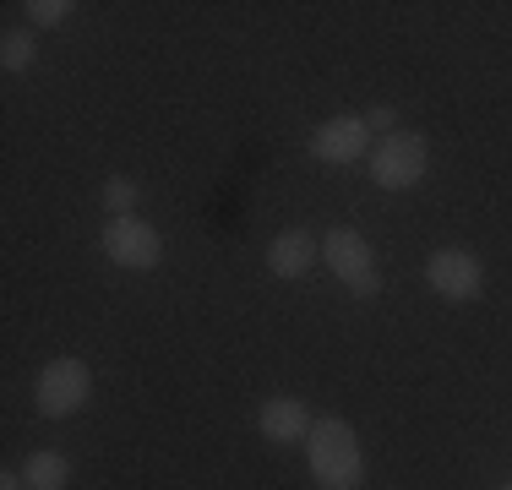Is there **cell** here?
Wrapping results in <instances>:
<instances>
[{"label":"cell","instance_id":"obj_1","mask_svg":"<svg viewBox=\"0 0 512 490\" xmlns=\"http://www.w3.org/2000/svg\"><path fill=\"white\" fill-rule=\"evenodd\" d=\"M306 458L322 490H360L365 458H360V436L349 431V420H338V414L316 420L306 436Z\"/></svg>","mask_w":512,"mask_h":490},{"label":"cell","instance_id":"obj_2","mask_svg":"<svg viewBox=\"0 0 512 490\" xmlns=\"http://www.w3.org/2000/svg\"><path fill=\"white\" fill-rule=\"evenodd\" d=\"M425 169H431V142H425L420 131H393V137H382L371 147V180L382 191L420 186Z\"/></svg>","mask_w":512,"mask_h":490},{"label":"cell","instance_id":"obj_3","mask_svg":"<svg viewBox=\"0 0 512 490\" xmlns=\"http://www.w3.org/2000/svg\"><path fill=\"white\" fill-rule=\"evenodd\" d=\"M88 398H93V371H88V360H77V354H60V360L44 365L39 392H33V409H39L44 420H66V414H77Z\"/></svg>","mask_w":512,"mask_h":490},{"label":"cell","instance_id":"obj_4","mask_svg":"<svg viewBox=\"0 0 512 490\" xmlns=\"http://www.w3.org/2000/svg\"><path fill=\"white\" fill-rule=\"evenodd\" d=\"M327 267L338 273V284H344L349 294H360V300H371L376 289H382V273H376V251L371 240L360 235V229H333L322 245Z\"/></svg>","mask_w":512,"mask_h":490},{"label":"cell","instance_id":"obj_5","mask_svg":"<svg viewBox=\"0 0 512 490\" xmlns=\"http://www.w3.org/2000/svg\"><path fill=\"white\" fill-rule=\"evenodd\" d=\"M104 256L120 273H148V267L164 262V240H158L153 224H142L137 213H126V218H109L104 224Z\"/></svg>","mask_w":512,"mask_h":490},{"label":"cell","instance_id":"obj_6","mask_svg":"<svg viewBox=\"0 0 512 490\" xmlns=\"http://www.w3.org/2000/svg\"><path fill=\"white\" fill-rule=\"evenodd\" d=\"M425 284L442 294V300H480L485 267H480V256H474V251L447 245V251H431V262H425Z\"/></svg>","mask_w":512,"mask_h":490},{"label":"cell","instance_id":"obj_7","mask_svg":"<svg viewBox=\"0 0 512 490\" xmlns=\"http://www.w3.org/2000/svg\"><path fill=\"white\" fill-rule=\"evenodd\" d=\"M376 147V137L365 131L360 115H333L322 120V126L311 131V153L322 158V164H355V158H365Z\"/></svg>","mask_w":512,"mask_h":490},{"label":"cell","instance_id":"obj_8","mask_svg":"<svg viewBox=\"0 0 512 490\" xmlns=\"http://www.w3.org/2000/svg\"><path fill=\"white\" fill-rule=\"evenodd\" d=\"M311 409L300 398H289V392H278V398H267L262 409H256V431L267 441H284V447H295V441L311 436Z\"/></svg>","mask_w":512,"mask_h":490},{"label":"cell","instance_id":"obj_9","mask_svg":"<svg viewBox=\"0 0 512 490\" xmlns=\"http://www.w3.org/2000/svg\"><path fill=\"white\" fill-rule=\"evenodd\" d=\"M316 262V240L306 229H284L273 245H267V273L273 278H306Z\"/></svg>","mask_w":512,"mask_h":490},{"label":"cell","instance_id":"obj_10","mask_svg":"<svg viewBox=\"0 0 512 490\" xmlns=\"http://www.w3.org/2000/svg\"><path fill=\"white\" fill-rule=\"evenodd\" d=\"M22 480H28V490H66L71 485V458L66 452H33V458L22 463Z\"/></svg>","mask_w":512,"mask_h":490},{"label":"cell","instance_id":"obj_11","mask_svg":"<svg viewBox=\"0 0 512 490\" xmlns=\"http://www.w3.org/2000/svg\"><path fill=\"white\" fill-rule=\"evenodd\" d=\"M33 60H39L33 33H6V39H0V66H6V71H28Z\"/></svg>","mask_w":512,"mask_h":490},{"label":"cell","instance_id":"obj_12","mask_svg":"<svg viewBox=\"0 0 512 490\" xmlns=\"http://www.w3.org/2000/svg\"><path fill=\"white\" fill-rule=\"evenodd\" d=\"M104 207H109V218H126L131 207H137V180L109 175V180H104Z\"/></svg>","mask_w":512,"mask_h":490},{"label":"cell","instance_id":"obj_13","mask_svg":"<svg viewBox=\"0 0 512 490\" xmlns=\"http://www.w3.org/2000/svg\"><path fill=\"white\" fill-rule=\"evenodd\" d=\"M71 11H77L71 0H33V6H28V22H33V28H60Z\"/></svg>","mask_w":512,"mask_h":490},{"label":"cell","instance_id":"obj_14","mask_svg":"<svg viewBox=\"0 0 512 490\" xmlns=\"http://www.w3.org/2000/svg\"><path fill=\"white\" fill-rule=\"evenodd\" d=\"M360 120H365V131H371L376 142H382V137H393V131H398V115H393V104H371Z\"/></svg>","mask_w":512,"mask_h":490},{"label":"cell","instance_id":"obj_15","mask_svg":"<svg viewBox=\"0 0 512 490\" xmlns=\"http://www.w3.org/2000/svg\"><path fill=\"white\" fill-rule=\"evenodd\" d=\"M0 490H28V480L22 474H0Z\"/></svg>","mask_w":512,"mask_h":490},{"label":"cell","instance_id":"obj_16","mask_svg":"<svg viewBox=\"0 0 512 490\" xmlns=\"http://www.w3.org/2000/svg\"><path fill=\"white\" fill-rule=\"evenodd\" d=\"M502 490H512V480H507V485H502Z\"/></svg>","mask_w":512,"mask_h":490}]
</instances>
